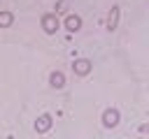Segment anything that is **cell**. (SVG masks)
I'll return each mask as SVG.
<instances>
[{
  "label": "cell",
  "instance_id": "6da1fadb",
  "mask_svg": "<svg viewBox=\"0 0 149 139\" xmlns=\"http://www.w3.org/2000/svg\"><path fill=\"white\" fill-rule=\"evenodd\" d=\"M40 23H42V30H44L47 35H54V32L61 28V21H58V16H56V14H44Z\"/></svg>",
  "mask_w": 149,
  "mask_h": 139
},
{
  "label": "cell",
  "instance_id": "7a4b0ae2",
  "mask_svg": "<svg viewBox=\"0 0 149 139\" xmlns=\"http://www.w3.org/2000/svg\"><path fill=\"white\" fill-rule=\"evenodd\" d=\"M72 70H74V74H77V76H86V74L91 72V60L79 58V60H74V63H72Z\"/></svg>",
  "mask_w": 149,
  "mask_h": 139
},
{
  "label": "cell",
  "instance_id": "3957f363",
  "mask_svg": "<svg viewBox=\"0 0 149 139\" xmlns=\"http://www.w3.org/2000/svg\"><path fill=\"white\" fill-rule=\"evenodd\" d=\"M102 125L105 127H116L119 125V111L116 109H107L102 114Z\"/></svg>",
  "mask_w": 149,
  "mask_h": 139
},
{
  "label": "cell",
  "instance_id": "277c9868",
  "mask_svg": "<svg viewBox=\"0 0 149 139\" xmlns=\"http://www.w3.org/2000/svg\"><path fill=\"white\" fill-rule=\"evenodd\" d=\"M65 28H68L70 32L81 30V19H79L77 14H68V16H65Z\"/></svg>",
  "mask_w": 149,
  "mask_h": 139
},
{
  "label": "cell",
  "instance_id": "5b68a950",
  "mask_svg": "<svg viewBox=\"0 0 149 139\" xmlns=\"http://www.w3.org/2000/svg\"><path fill=\"white\" fill-rule=\"evenodd\" d=\"M51 123H54L51 116H49V114H42V116L35 120V130H37V132H47V130H51Z\"/></svg>",
  "mask_w": 149,
  "mask_h": 139
},
{
  "label": "cell",
  "instance_id": "8992f818",
  "mask_svg": "<svg viewBox=\"0 0 149 139\" xmlns=\"http://www.w3.org/2000/svg\"><path fill=\"white\" fill-rule=\"evenodd\" d=\"M116 25H119V7L114 5L109 9V14H107V30L112 32V30H116Z\"/></svg>",
  "mask_w": 149,
  "mask_h": 139
},
{
  "label": "cell",
  "instance_id": "52a82bcc",
  "mask_svg": "<svg viewBox=\"0 0 149 139\" xmlns=\"http://www.w3.org/2000/svg\"><path fill=\"white\" fill-rule=\"evenodd\" d=\"M49 83H51V88H63V86H65V76H63V72H51Z\"/></svg>",
  "mask_w": 149,
  "mask_h": 139
},
{
  "label": "cell",
  "instance_id": "ba28073f",
  "mask_svg": "<svg viewBox=\"0 0 149 139\" xmlns=\"http://www.w3.org/2000/svg\"><path fill=\"white\" fill-rule=\"evenodd\" d=\"M12 21H14L12 12H7V9H0V28H9V25H12Z\"/></svg>",
  "mask_w": 149,
  "mask_h": 139
},
{
  "label": "cell",
  "instance_id": "9c48e42d",
  "mask_svg": "<svg viewBox=\"0 0 149 139\" xmlns=\"http://www.w3.org/2000/svg\"><path fill=\"white\" fill-rule=\"evenodd\" d=\"M65 7H68V2H65V0H58V5H56V12H65Z\"/></svg>",
  "mask_w": 149,
  "mask_h": 139
}]
</instances>
